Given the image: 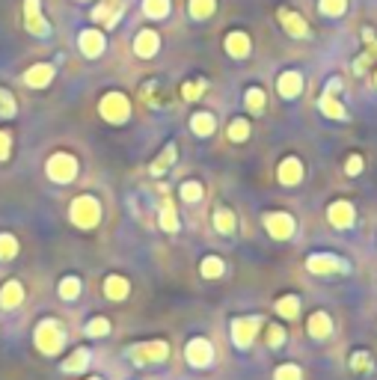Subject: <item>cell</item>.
I'll return each instance as SVG.
<instances>
[{
    "label": "cell",
    "mask_w": 377,
    "mask_h": 380,
    "mask_svg": "<svg viewBox=\"0 0 377 380\" xmlns=\"http://www.w3.org/2000/svg\"><path fill=\"white\" fill-rule=\"evenodd\" d=\"M36 348L42 354H57L62 348V330L57 321H42L36 327Z\"/></svg>",
    "instance_id": "1"
},
{
    "label": "cell",
    "mask_w": 377,
    "mask_h": 380,
    "mask_svg": "<svg viewBox=\"0 0 377 380\" xmlns=\"http://www.w3.org/2000/svg\"><path fill=\"white\" fill-rule=\"evenodd\" d=\"M98 202L92 200V196H77V200L72 202V220L77 226H84V229H92L98 223Z\"/></svg>",
    "instance_id": "2"
},
{
    "label": "cell",
    "mask_w": 377,
    "mask_h": 380,
    "mask_svg": "<svg viewBox=\"0 0 377 380\" xmlns=\"http://www.w3.org/2000/svg\"><path fill=\"white\" fill-rule=\"evenodd\" d=\"M167 354H170V348L163 342H143V344H137V348L128 351V357L134 359L137 366H146V362H163Z\"/></svg>",
    "instance_id": "3"
},
{
    "label": "cell",
    "mask_w": 377,
    "mask_h": 380,
    "mask_svg": "<svg viewBox=\"0 0 377 380\" xmlns=\"http://www.w3.org/2000/svg\"><path fill=\"white\" fill-rule=\"evenodd\" d=\"M187 362L193 369H208L214 362V348H211L208 339H193L187 344Z\"/></svg>",
    "instance_id": "4"
},
{
    "label": "cell",
    "mask_w": 377,
    "mask_h": 380,
    "mask_svg": "<svg viewBox=\"0 0 377 380\" xmlns=\"http://www.w3.org/2000/svg\"><path fill=\"white\" fill-rule=\"evenodd\" d=\"M48 175H51L54 181H72L77 175V163L72 155H54L51 161H48Z\"/></svg>",
    "instance_id": "5"
},
{
    "label": "cell",
    "mask_w": 377,
    "mask_h": 380,
    "mask_svg": "<svg viewBox=\"0 0 377 380\" xmlns=\"http://www.w3.org/2000/svg\"><path fill=\"white\" fill-rule=\"evenodd\" d=\"M256 333H258V318H238L232 324V339H235L238 348H250Z\"/></svg>",
    "instance_id": "6"
},
{
    "label": "cell",
    "mask_w": 377,
    "mask_h": 380,
    "mask_svg": "<svg viewBox=\"0 0 377 380\" xmlns=\"http://www.w3.org/2000/svg\"><path fill=\"white\" fill-rule=\"evenodd\" d=\"M309 271L312 273H342V271H348V264L342 261V259H336V256H327V253H321V256H309Z\"/></svg>",
    "instance_id": "7"
},
{
    "label": "cell",
    "mask_w": 377,
    "mask_h": 380,
    "mask_svg": "<svg viewBox=\"0 0 377 380\" xmlns=\"http://www.w3.org/2000/svg\"><path fill=\"white\" fill-rule=\"evenodd\" d=\"M125 113H128V102L119 95V92H113L107 95L104 102H102V116L110 119V122H122L125 119Z\"/></svg>",
    "instance_id": "8"
},
{
    "label": "cell",
    "mask_w": 377,
    "mask_h": 380,
    "mask_svg": "<svg viewBox=\"0 0 377 380\" xmlns=\"http://www.w3.org/2000/svg\"><path fill=\"white\" fill-rule=\"evenodd\" d=\"M265 226H268V232L273 238H280V241L291 238V232H294V220L288 217V214H271V217L265 220Z\"/></svg>",
    "instance_id": "9"
},
{
    "label": "cell",
    "mask_w": 377,
    "mask_h": 380,
    "mask_svg": "<svg viewBox=\"0 0 377 380\" xmlns=\"http://www.w3.org/2000/svg\"><path fill=\"white\" fill-rule=\"evenodd\" d=\"M327 214H330V223H333L336 229L354 226V205H351V202H333Z\"/></svg>",
    "instance_id": "10"
},
{
    "label": "cell",
    "mask_w": 377,
    "mask_h": 380,
    "mask_svg": "<svg viewBox=\"0 0 377 380\" xmlns=\"http://www.w3.org/2000/svg\"><path fill=\"white\" fill-rule=\"evenodd\" d=\"M27 30L36 36H48V24L39 12V0H27Z\"/></svg>",
    "instance_id": "11"
},
{
    "label": "cell",
    "mask_w": 377,
    "mask_h": 380,
    "mask_svg": "<svg viewBox=\"0 0 377 380\" xmlns=\"http://www.w3.org/2000/svg\"><path fill=\"white\" fill-rule=\"evenodd\" d=\"M77 42H80V51H84L87 57H98V54H102V48H104L102 33H95V30H84Z\"/></svg>",
    "instance_id": "12"
},
{
    "label": "cell",
    "mask_w": 377,
    "mask_h": 380,
    "mask_svg": "<svg viewBox=\"0 0 377 380\" xmlns=\"http://www.w3.org/2000/svg\"><path fill=\"white\" fill-rule=\"evenodd\" d=\"M330 333H333L330 315H324V312H315V315L309 318V336H312V339H327Z\"/></svg>",
    "instance_id": "13"
},
{
    "label": "cell",
    "mask_w": 377,
    "mask_h": 380,
    "mask_svg": "<svg viewBox=\"0 0 377 380\" xmlns=\"http://www.w3.org/2000/svg\"><path fill=\"white\" fill-rule=\"evenodd\" d=\"M24 300V288L18 283H6L4 286V294H0V306L4 309H15V306H21Z\"/></svg>",
    "instance_id": "14"
},
{
    "label": "cell",
    "mask_w": 377,
    "mask_h": 380,
    "mask_svg": "<svg viewBox=\"0 0 377 380\" xmlns=\"http://www.w3.org/2000/svg\"><path fill=\"white\" fill-rule=\"evenodd\" d=\"M280 178L285 181V185H297V181L303 178V167L297 158H285L283 167H280Z\"/></svg>",
    "instance_id": "15"
},
{
    "label": "cell",
    "mask_w": 377,
    "mask_h": 380,
    "mask_svg": "<svg viewBox=\"0 0 377 380\" xmlns=\"http://www.w3.org/2000/svg\"><path fill=\"white\" fill-rule=\"evenodd\" d=\"M51 77H54V65H45V63H39V65H33V69L27 72V77H24V80H27L30 87H45Z\"/></svg>",
    "instance_id": "16"
},
{
    "label": "cell",
    "mask_w": 377,
    "mask_h": 380,
    "mask_svg": "<svg viewBox=\"0 0 377 380\" xmlns=\"http://www.w3.org/2000/svg\"><path fill=\"white\" fill-rule=\"evenodd\" d=\"M300 89H303V77L297 72H285L280 80V92L285 98H294V95H300Z\"/></svg>",
    "instance_id": "17"
},
{
    "label": "cell",
    "mask_w": 377,
    "mask_h": 380,
    "mask_svg": "<svg viewBox=\"0 0 377 380\" xmlns=\"http://www.w3.org/2000/svg\"><path fill=\"white\" fill-rule=\"evenodd\" d=\"M158 45H160V42H158L155 33H152V30H143L140 36H137V45H134V48H137L140 57H152V54L158 51Z\"/></svg>",
    "instance_id": "18"
},
{
    "label": "cell",
    "mask_w": 377,
    "mask_h": 380,
    "mask_svg": "<svg viewBox=\"0 0 377 380\" xmlns=\"http://www.w3.org/2000/svg\"><path fill=\"white\" fill-rule=\"evenodd\" d=\"M280 18L285 21V30L291 33V36H306V21L300 18V15H294L288 9H280Z\"/></svg>",
    "instance_id": "19"
},
{
    "label": "cell",
    "mask_w": 377,
    "mask_h": 380,
    "mask_svg": "<svg viewBox=\"0 0 377 380\" xmlns=\"http://www.w3.org/2000/svg\"><path fill=\"white\" fill-rule=\"evenodd\" d=\"M104 294L110 297V300H122V297L128 294V283L122 276H107V283H104Z\"/></svg>",
    "instance_id": "20"
},
{
    "label": "cell",
    "mask_w": 377,
    "mask_h": 380,
    "mask_svg": "<svg viewBox=\"0 0 377 380\" xmlns=\"http://www.w3.org/2000/svg\"><path fill=\"white\" fill-rule=\"evenodd\" d=\"M87 366H89V351H84V348H80V351H75L69 359L62 362V369L69 371V374H75V371H84Z\"/></svg>",
    "instance_id": "21"
},
{
    "label": "cell",
    "mask_w": 377,
    "mask_h": 380,
    "mask_svg": "<svg viewBox=\"0 0 377 380\" xmlns=\"http://www.w3.org/2000/svg\"><path fill=\"white\" fill-rule=\"evenodd\" d=\"M226 48H229V54L232 57H244L250 51V39L244 36V33H232V36L226 39Z\"/></svg>",
    "instance_id": "22"
},
{
    "label": "cell",
    "mask_w": 377,
    "mask_h": 380,
    "mask_svg": "<svg viewBox=\"0 0 377 380\" xmlns=\"http://www.w3.org/2000/svg\"><path fill=\"white\" fill-rule=\"evenodd\" d=\"M214 226H217V232L229 235V232L235 229V214L229 211V208H217V214H214Z\"/></svg>",
    "instance_id": "23"
},
{
    "label": "cell",
    "mask_w": 377,
    "mask_h": 380,
    "mask_svg": "<svg viewBox=\"0 0 377 380\" xmlns=\"http://www.w3.org/2000/svg\"><path fill=\"white\" fill-rule=\"evenodd\" d=\"M193 131L200 137H208L211 131H214V116H211V113H196L193 116Z\"/></svg>",
    "instance_id": "24"
},
{
    "label": "cell",
    "mask_w": 377,
    "mask_h": 380,
    "mask_svg": "<svg viewBox=\"0 0 377 380\" xmlns=\"http://www.w3.org/2000/svg\"><path fill=\"white\" fill-rule=\"evenodd\" d=\"M276 312H280L283 318H297V312H300V300H297V297H283V300L276 303Z\"/></svg>",
    "instance_id": "25"
},
{
    "label": "cell",
    "mask_w": 377,
    "mask_h": 380,
    "mask_svg": "<svg viewBox=\"0 0 377 380\" xmlns=\"http://www.w3.org/2000/svg\"><path fill=\"white\" fill-rule=\"evenodd\" d=\"M321 110L327 113V116H333V119H348L345 107H339V104L333 102V95H330V92H327V95L321 98Z\"/></svg>",
    "instance_id": "26"
},
{
    "label": "cell",
    "mask_w": 377,
    "mask_h": 380,
    "mask_svg": "<svg viewBox=\"0 0 377 380\" xmlns=\"http://www.w3.org/2000/svg\"><path fill=\"white\" fill-rule=\"evenodd\" d=\"M160 226L167 229V232H175L178 223H175V211H173V202L163 200V208H160Z\"/></svg>",
    "instance_id": "27"
},
{
    "label": "cell",
    "mask_w": 377,
    "mask_h": 380,
    "mask_svg": "<svg viewBox=\"0 0 377 380\" xmlns=\"http://www.w3.org/2000/svg\"><path fill=\"white\" fill-rule=\"evenodd\" d=\"M211 12H214V0H193V4H190L193 18H208Z\"/></svg>",
    "instance_id": "28"
},
{
    "label": "cell",
    "mask_w": 377,
    "mask_h": 380,
    "mask_svg": "<svg viewBox=\"0 0 377 380\" xmlns=\"http://www.w3.org/2000/svg\"><path fill=\"white\" fill-rule=\"evenodd\" d=\"M173 161H175V146H167V152H163V155H160V158H158V161L152 163V173H155V175H160L163 170L170 167Z\"/></svg>",
    "instance_id": "29"
},
{
    "label": "cell",
    "mask_w": 377,
    "mask_h": 380,
    "mask_svg": "<svg viewBox=\"0 0 377 380\" xmlns=\"http://www.w3.org/2000/svg\"><path fill=\"white\" fill-rule=\"evenodd\" d=\"M107 333H110V321L107 318H92L89 327H87V336H92V339L107 336Z\"/></svg>",
    "instance_id": "30"
},
{
    "label": "cell",
    "mask_w": 377,
    "mask_h": 380,
    "mask_svg": "<svg viewBox=\"0 0 377 380\" xmlns=\"http://www.w3.org/2000/svg\"><path fill=\"white\" fill-rule=\"evenodd\" d=\"M77 291H80V283L75 276H69V279H62L60 283V297H65V300H75Z\"/></svg>",
    "instance_id": "31"
},
{
    "label": "cell",
    "mask_w": 377,
    "mask_h": 380,
    "mask_svg": "<svg viewBox=\"0 0 377 380\" xmlns=\"http://www.w3.org/2000/svg\"><path fill=\"white\" fill-rule=\"evenodd\" d=\"M15 253H18V241L12 235H0V259H12Z\"/></svg>",
    "instance_id": "32"
},
{
    "label": "cell",
    "mask_w": 377,
    "mask_h": 380,
    "mask_svg": "<svg viewBox=\"0 0 377 380\" xmlns=\"http://www.w3.org/2000/svg\"><path fill=\"white\" fill-rule=\"evenodd\" d=\"M170 12L167 0H146V15H155V18H163Z\"/></svg>",
    "instance_id": "33"
},
{
    "label": "cell",
    "mask_w": 377,
    "mask_h": 380,
    "mask_svg": "<svg viewBox=\"0 0 377 380\" xmlns=\"http://www.w3.org/2000/svg\"><path fill=\"white\" fill-rule=\"evenodd\" d=\"M220 273H223V261H220V259L211 256V259H205V261H202V276L214 279V276H220Z\"/></svg>",
    "instance_id": "34"
},
{
    "label": "cell",
    "mask_w": 377,
    "mask_h": 380,
    "mask_svg": "<svg viewBox=\"0 0 377 380\" xmlns=\"http://www.w3.org/2000/svg\"><path fill=\"white\" fill-rule=\"evenodd\" d=\"M351 369H354V371H371V357H368L366 351H356V354L351 357Z\"/></svg>",
    "instance_id": "35"
},
{
    "label": "cell",
    "mask_w": 377,
    "mask_h": 380,
    "mask_svg": "<svg viewBox=\"0 0 377 380\" xmlns=\"http://www.w3.org/2000/svg\"><path fill=\"white\" fill-rule=\"evenodd\" d=\"M273 380H303V371L288 362V366H280V369H276V377H273Z\"/></svg>",
    "instance_id": "36"
},
{
    "label": "cell",
    "mask_w": 377,
    "mask_h": 380,
    "mask_svg": "<svg viewBox=\"0 0 377 380\" xmlns=\"http://www.w3.org/2000/svg\"><path fill=\"white\" fill-rule=\"evenodd\" d=\"M182 196H185L187 202L202 200V185H196V181H185V185H182Z\"/></svg>",
    "instance_id": "37"
},
{
    "label": "cell",
    "mask_w": 377,
    "mask_h": 380,
    "mask_svg": "<svg viewBox=\"0 0 377 380\" xmlns=\"http://www.w3.org/2000/svg\"><path fill=\"white\" fill-rule=\"evenodd\" d=\"M283 342H285V330L283 327H271L268 330V344H271V348H280Z\"/></svg>",
    "instance_id": "38"
},
{
    "label": "cell",
    "mask_w": 377,
    "mask_h": 380,
    "mask_svg": "<svg viewBox=\"0 0 377 380\" xmlns=\"http://www.w3.org/2000/svg\"><path fill=\"white\" fill-rule=\"evenodd\" d=\"M261 104H265V92H261V89H250L247 92V107L261 110Z\"/></svg>",
    "instance_id": "39"
},
{
    "label": "cell",
    "mask_w": 377,
    "mask_h": 380,
    "mask_svg": "<svg viewBox=\"0 0 377 380\" xmlns=\"http://www.w3.org/2000/svg\"><path fill=\"white\" fill-rule=\"evenodd\" d=\"M247 134H250V125L247 122H235L232 128H229V137H232V140H244Z\"/></svg>",
    "instance_id": "40"
},
{
    "label": "cell",
    "mask_w": 377,
    "mask_h": 380,
    "mask_svg": "<svg viewBox=\"0 0 377 380\" xmlns=\"http://www.w3.org/2000/svg\"><path fill=\"white\" fill-rule=\"evenodd\" d=\"M15 113V102H12V95H0V116H12Z\"/></svg>",
    "instance_id": "41"
},
{
    "label": "cell",
    "mask_w": 377,
    "mask_h": 380,
    "mask_svg": "<svg viewBox=\"0 0 377 380\" xmlns=\"http://www.w3.org/2000/svg\"><path fill=\"white\" fill-rule=\"evenodd\" d=\"M205 87H208L205 80H200V84H187V87H185V98H190V102H193V98H200V92H202Z\"/></svg>",
    "instance_id": "42"
},
{
    "label": "cell",
    "mask_w": 377,
    "mask_h": 380,
    "mask_svg": "<svg viewBox=\"0 0 377 380\" xmlns=\"http://www.w3.org/2000/svg\"><path fill=\"white\" fill-rule=\"evenodd\" d=\"M321 9H324V12H330V15H336V12L345 9V0H324Z\"/></svg>",
    "instance_id": "43"
},
{
    "label": "cell",
    "mask_w": 377,
    "mask_h": 380,
    "mask_svg": "<svg viewBox=\"0 0 377 380\" xmlns=\"http://www.w3.org/2000/svg\"><path fill=\"white\" fill-rule=\"evenodd\" d=\"M9 155V134L6 131H0V161H4Z\"/></svg>",
    "instance_id": "44"
},
{
    "label": "cell",
    "mask_w": 377,
    "mask_h": 380,
    "mask_svg": "<svg viewBox=\"0 0 377 380\" xmlns=\"http://www.w3.org/2000/svg\"><path fill=\"white\" fill-rule=\"evenodd\" d=\"M359 170H363V158H359V155H354V158L348 161V173H351V175H356Z\"/></svg>",
    "instance_id": "45"
},
{
    "label": "cell",
    "mask_w": 377,
    "mask_h": 380,
    "mask_svg": "<svg viewBox=\"0 0 377 380\" xmlns=\"http://www.w3.org/2000/svg\"><path fill=\"white\" fill-rule=\"evenodd\" d=\"M89 380H98V377H89Z\"/></svg>",
    "instance_id": "46"
}]
</instances>
